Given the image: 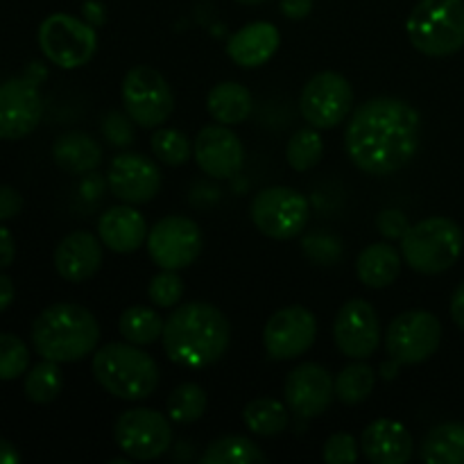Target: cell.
Returning <instances> with one entry per match:
<instances>
[{
	"mask_svg": "<svg viewBox=\"0 0 464 464\" xmlns=\"http://www.w3.org/2000/svg\"><path fill=\"white\" fill-rule=\"evenodd\" d=\"M401 254L390 243H372L358 254L356 275L367 288H388L401 275Z\"/></svg>",
	"mask_w": 464,
	"mask_h": 464,
	"instance_id": "25",
	"label": "cell"
},
{
	"mask_svg": "<svg viewBox=\"0 0 464 464\" xmlns=\"http://www.w3.org/2000/svg\"><path fill=\"white\" fill-rule=\"evenodd\" d=\"M254 227L272 240H293L308 225V199L288 186L261 190L249 207Z\"/></svg>",
	"mask_w": 464,
	"mask_h": 464,
	"instance_id": "9",
	"label": "cell"
},
{
	"mask_svg": "<svg viewBox=\"0 0 464 464\" xmlns=\"http://www.w3.org/2000/svg\"><path fill=\"white\" fill-rule=\"evenodd\" d=\"M376 372L367 362L347 365L335 376V399L344 406H358L374 392Z\"/></svg>",
	"mask_w": 464,
	"mask_h": 464,
	"instance_id": "31",
	"label": "cell"
},
{
	"mask_svg": "<svg viewBox=\"0 0 464 464\" xmlns=\"http://www.w3.org/2000/svg\"><path fill=\"white\" fill-rule=\"evenodd\" d=\"M317 338V320L308 308L288 306L276 311L263 329V347L272 361L304 356Z\"/></svg>",
	"mask_w": 464,
	"mask_h": 464,
	"instance_id": "14",
	"label": "cell"
},
{
	"mask_svg": "<svg viewBox=\"0 0 464 464\" xmlns=\"http://www.w3.org/2000/svg\"><path fill=\"white\" fill-rule=\"evenodd\" d=\"M44 116V98L30 77L0 84V140H18L36 130Z\"/></svg>",
	"mask_w": 464,
	"mask_h": 464,
	"instance_id": "16",
	"label": "cell"
},
{
	"mask_svg": "<svg viewBox=\"0 0 464 464\" xmlns=\"http://www.w3.org/2000/svg\"><path fill=\"white\" fill-rule=\"evenodd\" d=\"M334 340L340 353L352 361L374 356L381 344L379 313L365 299H349L334 322Z\"/></svg>",
	"mask_w": 464,
	"mask_h": 464,
	"instance_id": "15",
	"label": "cell"
},
{
	"mask_svg": "<svg viewBox=\"0 0 464 464\" xmlns=\"http://www.w3.org/2000/svg\"><path fill=\"white\" fill-rule=\"evenodd\" d=\"M150 148L159 161L170 168L184 166L193 157V143H190L188 136L179 130H168V127L154 131L152 139H150Z\"/></svg>",
	"mask_w": 464,
	"mask_h": 464,
	"instance_id": "35",
	"label": "cell"
},
{
	"mask_svg": "<svg viewBox=\"0 0 464 464\" xmlns=\"http://www.w3.org/2000/svg\"><path fill=\"white\" fill-rule=\"evenodd\" d=\"M32 344L45 361L77 362L95 352L100 343V324L89 308L59 302L44 308L32 322Z\"/></svg>",
	"mask_w": 464,
	"mask_h": 464,
	"instance_id": "3",
	"label": "cell"
},
{
	"mask_svg": "<svg viewBox=\"0 0 464 464\" xmlns=\"http://www.w3.org/2000/svg\"><path fill=\"white\" fill-rule=\"evenodd\" d=\"M125 113L143 130L161 127L175 111V93L166 77L152 66H134L122 80Z\"/></svg>",
	"mask_w": 464,
	"mask_h": 464,
	"instance_id": "8",
	"label": "cell"
},
{
	"mask_svg": "<svg viewBox=\"0 0 464 464\" xmlns=\"http://www.w3.org/2000/svg\"><path fill=\"white\" fill-rule=\"evenodd\" d=\"M102 240L89 231H72L54 249V270L71 284L89 281L102 266Z\"/></svg>",
	"mask_w": 464,
	"mask_h": 464,
	"instance_id": "20",
	"label": "cell"
},
{
	"mask_svg": "<svg viewBox=\"0 0 464 464\" xmlns=\"http://www.w3.org/2000/svg\"><path fill=\"white\" fill-rule=\"evenodd\" d=\"M148 254L161 270H184L202 254V231L186 216H166L148 231Z\"/></svg>",
	"mask_w": 464,
	"mask_h": 464,
	"instance_id": "13",
	"label": "cell"
},
{
	"mask_svg": "<svg viewBox=\"0 0 464 464\" xmlns=\"http://www.w3.org/2000/svg\"><path fill=\"white\" fill-rule=\"evenodd\" d=\"M420 111L399 98L367 100L344 130V150L358 170L385 177L412 161L420 148Z\"/></svg>",
	"mask_w": 464,
	"mask_h": 464,
	"instance_id": "1",
	"label": "cell"
},
{
	"mask_svg": "<svg viewBox=\"0 0 464 464\" xmlns=\"http://www.w3.org/2000/svg\"><path fill=\"white\" fill-rule=\"evenodd\" d=\"M326 464H352L361 458L358 440L352 433H334L322 449Z\"/></svg>",
	"mask_w": 464,
	"mask_h": 464,
	"instance_id": "39",
	"label": "cell"
},
{
	"mask_svg": "<svg viewBox=\"0 0 464 464\" xmlns=\"http://www.w3.org/2000/svg\"><path fill=\"white\" fill-rule=\"evenodd\" d=\"M170 417L152 408H131L113 424L118 449L131 460H157L172 447Z\"/></svg>",
	"mask_w": 464,
	"mask_h": 464,
	"instance_id": "10",
	"label": "cell"
},
{
	"mask_svg": "<svg viewBox=\"0 0 464 464\" xmlns=\"http://www.w3.org/2000/svg\"><path fill=\"white\" fill-rule=\"evenodd\" d=\"M236 3H240V5H263L266 0H236Z\"/></svg>",
	"mask_w": 464,
	"mask_h": 464,
	"instance_id": "49",
	"label": "cell"
},
{
	"mask_svg": "<svg viewBox=\"0 0 464 464\" xmlns=\"http://www.w3.org/2000/svg\"><path fill=\"white\" fill-rule=\"evenodd\" d=\"M353 107V89L344 75L335 71L317 72L306 82L299 95V111L315 130H334L347 121Z\"/></svg>",
	"mask_w": 464,
	"mask_h": 464,
	"instance_id": "12",
	"label": "cell"
},
{
	"mask_svg": "<svg viewBox=\"0 0 464 464\" xmlns=\"http://www.w3.org/2000/svg\"><path fill=\"white\" fill-rule=\"evenodd\" d=\"M361 449L372 464H406L415 453V440L401 421L376 420L362 430Z\"/></svg>",
	"mask_w": 464,
	"mask_h": 464,
	"instance_id": "21",
	"label": "cell"
},
{
	"mask_svg": "<svg viewBox=\"0 0 464 464\" xmlns=\"http://www.w3.org/2000/svg\"><path fill=\"white\" fill-rule=\"evenodd\" d=\"M107 184L113 198L121 199L122 204L136 207V204H145L157 198L163 184L161 168L157 166V161H152L150 157H143V154H118L109 163Z\"/></svg>",
	"mask_w": 464,
	"mask_h": 464,
	"instance_id": "17",
	"label": "cell"
},
{
	"mask_svg": "<svg viewBox=\"0 0 464 464\" xmlns=\"http://www.w3.org/2000/svg\"><path fill=\"white\" fill-rule=\"evenodd\" d=\"M21 462V453L14 447L9 440L0 438V464H18Z\"/></svg>",
	"mask_w": 464,
	"mask_h": 464,
	"instance_id": "47",
	"label": "cell"
},
{
	"mask_svg": "<svg viewBox=\"0 0 464 464\" xmlns=\"http://www.w3.org/2000/svg\"><path fill=\"white\" fill-rule=\"evenodd\" d=\"M23 195L12 186L0 184V222L12 220L23 211Z\"/></svg>",
	"mask_w": 464,
	"mask_h": 464,
	"instance_id": "41",
	"label": "cell"
},
{
	"mask_svg": "<svg viewBox=\"0 0 464 464\" xmlns=\"http://www.w3.org/2000/svg\"><path fill=\"white\" fill-rule=\"evenodd\" d=\"M163 352L175 365L204 370L220 361L231 343L225 313L208 302L181 304L163 324Z\"/></svg>",
	"mask_w": 464,
	"mask_h": 464,
	"instance_id": "2",
	"label": "cell"
},
{
	"mask_svg": "<svg viewBox=\"0 0 464 464\" xmlns=\"http://www.w3.org/2000/svg\"><path fill=\"white\" fill-rule=\"evenodd\" d=\"M207 392L198 383H181L170 392L166 411L175 424H195L207 411Z\"/></svg>",
	"mask_w": 464,
	"mask_h": 464,
	"instance_id": "34",
	"label": "cell"
},
{
	"mask_svg": "<svg viewBox=\"0 0 464 464\" xmlns=\"http://www.w3.org/2000/svg\"><path fill=\"white\" fill-rule=\"evenodd\" d=\"M207 109L220 125H240L252 116V91L238 82H220L208 91Z\"/></svg>",
	"mask_w": 464,
	"mask_h": 464,
	"instance_id": "26",
	"label": "cell"
},
{
	"mask_svg": "<svg viewBox=\"0 0 464 464\" xmlns=\"http://www.w3.org/2000/svg\"><path fill=\"white\" fill-rule=\"evenodd\" d=\"M202 464H263L267 456L256 442L243 435H225L204 449L199 456Z\"/></svg>",
	"mask_w": 464,
	"mask_h": 464,
	"instance_id": "28",
	"label": "cell"
},
{
	"mask_svg": "<svg viewBox=\"0 0 464 464\" xmlns=\"http://www.w3.org/2000/svg\"><path fill=\"white\" fill-rule=\"evenodd\" d=\"M243 421L254 435H261V438H275V435L284 433L288 429V406L281 403L279 399L272 397H261L254 399L245 406L243 411Z\"/></svg>",
	"mask_w": 464,
	"mask_h": 464,
	"instance_id": "29",
	"label": "cell"
},
{
	"mask_svg": "<svg viewBox=\"0 0 464 464\" xmlns=\"http://www.w3.org/2000/svg\"><path fill=\"white\" fill-rule=\"evenodd\" d=\"M63 388V376L62 370H59V362L54 361H41L32 367L25 374V383H23V390H25V397L30 399L32 403H39V406H45V403H53L54 399L59 397Z\"/></svg>",
	"mask_w": 464,
	"mask_h": 464,
	"instance_id": "32",
	"label": "cell"
},
{
	"mask_svg": "<svg viewBox=\"0 0 464 464\" xmlns=\"http://www.w3.org/2000/svg\"><path fill=\"white\" fill-rule=\"evenodd\" d=\"M451 317L458 326L464 331V281L456 288L451 297Z\"/></svg>",
	"mask_w": 464,
	"mask_h": 464,
	"instance_id": "45",
	"label": "cell"
},
{
	"mask_svg": "<svg viewBox=\"0 0 464 464\" xmlns=\"http://www.w3.org/2000/svg\"><path fill=\"white\" fill-rule=\"evenodd\" d=\"M39 48L44 57L63 71L86 66L98 53V32L91 23L71 14H50L39 25Z\"/></svg>",
	"mask_w": 464,
	"mask_h": 464,
	"instance_id": "7",
	"label": "cell"
},
{
	"mask_svg": "<svg viewBox=\"0 0 464 464\" xmlns=\"http://www.w3.org/2000/svg\"><path fill=\"white\" fill-rule=\"evenodd\" d=\"M181 295H184V281L177 275V270H161L152 276L148 285V297L157 308L177 306Z\"/></svg>",
	"mask_w": 464,
	"mask_h": 464,
	"instance_id": "37",
	"label": "cell"
},
{
	"mask_svg": "<svg viewBox=\"0 0 464 464\" xmlns=\"http://www.w3.org/2000/svg\"><path fill=\"white\" fill-rule=\"evenodd\" d=\"M14 258H16V243H14L12 231L0 225V270L12 266Z\"/></svg>",
	"mask_w": 464,
	"mask_h": 464,
	"instance_id": "43",
	"label": "cell"
},
{
	"mask_svg": "<svg viewBox=\"0 0 464 464\" xmlns=\"http://www.w3.org/2000/svg\"><path fill=\"white\" fill-rule=\"evenodd\" d=\"M148 222L131 204L111 207L100 216L98 238L113 254H134L148 240Z\"/></svg>",
	"mask_w": 464,
	"mask_h": 464,
	"instance_id": "22",
	"label": "cell"
},
{
	"mask_svg": "<svg viewBox=\"0 0 464 464\" xmlns=\"http://www.w3.org/2000/svg\"><path fill=\"white\" fill-rule=\"evenodd\" d=\"M163 324L166 322L161 320L154 308L148 306H130L121 315V322H118V329H121V335L131 344H139V347H148V344H154L163 335Z\"/></svg>",
	"mask_w": 464,
	"mask_h": 464,
	"instance_id": "30",
	"label": "cell"
},
{
	"mask_svg": "<svg viewBox=\"0 0 464 464\" xmlns=\"http://www.w3.org/2000/svg\"><path fill=\"white\" fill-rule=\"evenodd\" d=\"M442 343V324L429 311H406L390 322L385 331V352L399 365L426 362Z\"/></svg>",
	"mask_w": 464,
	"mask_h": 464,
	"instance_id": "11",
	"label": "cell"
},
{
	"mask_svg": "<svg viewBox=\"0 0 464 464\" xmlns=\"http://www.w3.org/2000/svg\"><path fill=\"white\" fill-rule=\"evenodd\" d=\"M102 145L84 131H68L53 143V161L71 175H89L102 163Z\"/></svg>",
	"mask_w": 464,
	"mask_h": 464,
	"instance_id": "24",
	"label": "cell"
},
{
	"mask_svg": "<svg viewBox=\"0 0 464 464\" xmlns=\"http://www.w3.org/2000/svg\"><path fill=\"white\" fill-rule=\"evenodd\" d=\"M93 376L100 388L122 401H143L159 388V365L131 343H109L93 356Z\"/></svg>",
	"mask_w": 464,
	"mask_h": 464,
	"instance_id": "4",
	"label": "cell"
},
{
	"mask_svg": "<svg viewBox=\"0 0 464 464\" xmlns=\"http://www.w3.org/2000/svg\"><path fill=\"white\" fill-rule=\"evenodd\" d=\"M30 367V349L21 338L0 334V381H14Z\"/></svg>",
	"mask_w": 464,
	"mask_h": 464,
	"instance_id": "36",
	"label": "cell"
},
{
	"mask_svg": "<svg viewBox=\"0 0 464 464\" xmlns=\"http://www.w3.org/2000/svg\"><path fill=\"white\" fill-rule=\"evenodd\" d=\"M408 39L426 57H451L464 48V0H420L408 14Z\"/></svg>",
	"mask_w": 464,
	"mask_h": 464,
	"instance_id": "5",
	"label": "cell"
},
{
	"mask_svg": "<svg viewBox=\"0 0 464 464\" xmlns=\"http://www.w3.org/2000/svg\"><path fill=\"white\" fill-rule=\"evenodd\" d=\"M82 14H84V21L91 23L93 27L104 25V21H107V9H104V5L98 3V0H86V3L82 5Z\"/></svg>",
	"mask_w": 464,
	"mask_h": 464,
	"instance_id": "44",
	"label": "cell"
},
{
	"mask_svg": "<svg viewBox=\"0 0 464 464\" xmlns=\"http://www.w3.org/2000/svg\"><path fill=\"white\" fill-rule=\"evenodd\" d=\"M464 234L451 218H426L411 225L401 238V256L420 275H442L460 258Z\"/></svg>",
	"mask_w": 464,
	"mask_h": 464,
	"instance_id": "6",
	"label": "cell"
},
{
	"mask_svg": "<svg viewBox=\"0 0 464 464\" xmlns=\"http://www.w3.org/2000/svg\"><path fill=\"white\" fill-rule=\"evenodd\" d=\"M193 159L204 175L213 179H231L243 170L245 148L227 125H207L193 143Z\"/></svg>",
	"mask_w": 464,
	"mask_h": 464,
	"instance_id": "19",
	"label": "cell"
},
{
	"mask_svg": "<svg viewBox=\"0 0 464 464\" xmlns=\"http://www.w3.org/2000/svg\"><path fill=\"white\" fill-rule=\"evenodd\" d=\"M134 125L136 122L127 113L111 111L102 121V136L113 148H130L136 139Z\"/></svg>",
	"mask_w": 464,
	"mask_h": 464,
	"instance_id": "38",
	"label": "cell"
},
{
	"mask_svg": "<svg viewBox=\"0 0 464 464\" xmlns=\"http://www.w3.org/2000/svg\"><path fill=\"white\" fill-rule=\"evenodd\" d=\"M421 458L429 464H464V421L430 429L421 442Z\"/></svg>",
	"mask_w": 464,
	"mask_h": 464,
	"instance_id": "27",
	"label": "cell"
},
{
	"mask_svg": "<svg viewBox=\"0 0 464 464\" xmlns=\"http://www.w3.org/2000/svg\"><path fill=\"white\" fill-rule=\"evenodd\" d=\"M324 157V140H322L320 130L315 127H304L297 130L288 139L285 145V161L293 170L306 172L313 170Z\"/></svg>",
	"mask_w": 464,
	"mask_h": 464,
	"instance_id": "33",
	"label": "cell"
},
{
	"mask_svg": "<svg viewBox=\"0 0 464 464\" xmlns=\"http://www.w3.org/2000/svg\"><path fill=\"white\" fill-rule=\"evenodd\" d=\"M14 284L7 275H0V313L7 311L14 302Z\"/></svg>",
	"mask_w": 464,
	"mask_h": 464,
	"instance_id": "46",
	"label": "cell"
},
{
	"mask_svg": "<svg viewBox=\"0 0 464 464\" xmlns=\"http://www.w3.org/2000/svg\"><path fill=\"white\" fill-rule=\"evenodd\" d=\"M376 227H379L383 238L401 240L406 236V231L411 229V222H408L406 213L399 211V208H385L376 218Z\"/></svg>",
	"mask_w": 464,
	"mask_h": 464,
	"instance_id": "40",
	"label": "cell"
},
{
	"mask_svg": "<svg viewBox=\"0 0 464 464\" xmlns=\"http://www.w3.org/2000/svg\"><path fill=\"white\" fill-rule=\"evenodd\" d=\"M399 362L397 361H392V358H390L388 362H383V365H381V376H383L385 381H392L394 376L399 374Z\"/></svg>",
	"mask_w": 464,
	"mask_h": 464,
	"instance_id": "48",
	"label": "cell"
},
{
	"mask_svg": "<svg viewBox=\"0 0 464 464\" xmlns=\"http://www.w3.org/2000/svg\"><path fill=\"white\" fill-rule=\"evenodd\" d=\"M279 7L290 21H304L313 12V0H281Z\"/></svg>",
	"mask_w": 464,
	"mask_h": 464,
	"instance_id": "42",
	"label": "cell"
},
{
	"mask_svg": "<svg viewBox=\"0 0 464 464\" xmlns=\"http://www.w3.org/2000/svg\"><path fill=\"white\" fill-rule=\"evenodd\" d=\"M285 403L302 420H315L324 415L335 399V381L329 370L317 362H304L295 367L285 379Z\"/></svg>",
	"mask_w": 464,
	"mask_h": 464,
	"instance_id": "18",
	"label": "cell"
},
{
	"mask_svg": "<svg viewBox=\"0 0 464 464\" xmlns=\"http://www.w3.org/2000/svg\"><path fill=\"white\" fill-rule=\"evenodd\" d=\"M281 45V34L272 23L254 21L240 27L227 41V54L240 68H261L270 62Z\"/></svg>",
	"mask_w": 464,
	"mask_h": 464,
	"instance_id": "23",
	"label": "cell"
}]
</instances>
